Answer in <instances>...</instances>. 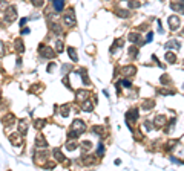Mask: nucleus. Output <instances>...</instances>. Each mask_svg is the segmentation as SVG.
<instances>
[{"label": "nucleus", "instance_id": "f257e3e1", "mask_svg": "<svg viewBox=\"0 0 184 171\" xmlns=\"http://www.w3.org/2000/svg\"><path fill=\"white\" fill-rule=\"evenodd\" d=\"M63 23L67 26V28H72V26H75L77 18H75V12H74V9H72V8L67 9V12L63 15Z\"/></svg>", "mask_w": 184, "mask_h": 171}, {"label": "nucleus", "instance_id": "f03ea898", "mask_svg": "<svg viewBox=\"0 0 184 171\" xmlns=\"http://www.w3.org/2000/svg\"><path fill=\"white\" fill-rule=\"evenodd\" d=\"M38 52H40V55H42L43 58H54V57H55V51H54L52 47H49V46H45V44H40Z\"/></svg>", "mask_w": 184, "mask_h": 171}, {"label": "nucleus", "instance_id": "7ed1b4c3", "mask_svg": "<svg viewBox=\"0 0 184 171\" xmlns=\"http://www.w3.org/2000/svg\"><path fill=\"white\" fill-rule=\"evenodd\" d=\"M71 130H74V132H77V133H85L86 132V124H85V121H81V119H74L72 122V125H71Z\"/></svg>", "mask_w": 184, "mask_h": 171}, {"label": "nucleus", "instance_id": "20e7f679", "mask_svg": "<svg viewBox=\"0 0 184 171\" xmlns=\"http://www.w3.org/2000/svg\"><path fill=\"white\" fill-rule=\"evenodd\" d=\"M138 115H140V112H138V108H131L127 113H126V122H127V125L129 124H134L135 121H138Z\"/></svg>", "mask_w": 184, "mask_h": 171}, {"label": "nucleus", "instance_id": "39448f33", "mask_svg": "<svg viewBox=\"0 0 184 171\" xmlns=\"http://www.w3.org/2000/svg\"><path fill=\"white\" fill-rule=\"evenodd\" d=\"M17 17V11L14 6H9V8H6V12H5V22H14Z\"/></svg>", "mask_w": 184, "mask_h": 171}, {"label": "nucleus", "instance_id": "423d86ee", "mask_svg": "<svg viewBox=\"0 0 184 171\" xmlns=\"http://www.w3.org/2000/svg\"><path fill=\"white\" fill-rule=\"evenodd\" d=\"M167 23H169V28L170 29H172V31H176V29H178L180 28V18L178 17H176V15H170L169 18H167Z\"/></svg>", "mask_w": 184, "mask_h": 171}, {"label": "nucleus", "instance_id": "0eeeda50", "mask_svg": "<svg viewBox=\"0 0 184 171\" xmlns=\"http://www.w3.org/2000/svg\"><path fill=\"white\" fill-rule=\"evenodd\" d=\"M9 141H11V144L12 145H22V133L20 132H17V133H11L9 134Z\"/></svg>", "mask_w": 184, "mask_h": 171}, {"label": "nucleus", "instance_id": "6e6552de", "mask_svg": "<svg viewBox=\"0 0 184 171\" xmlns=\"http://www.w3.org/2000/svg\"><path fill=\"white\" fill-rule=\"evenodd\" d=\"M121 73L124 75V77H134L135 72H137V69H135L134 66H124V67H121Z\"/></svg>", "mask_w": 184, "mask_h": 171}, {"label": "nucleus", "instance_id": "1a4fd4ad", "mask_svg": "<svg viewBox=\"0 0 184 171\" xmlns=\"http://www.w3.org/2000/svg\"><path fill=\"white\" fill-rule=\"evenodd\" d=\"M14 121H16V116L12 113H8L6 116H3V125L5 127H11L12 124H14Z\"/></svg>", "mask_w": 184, "mask_h": 171}, {"label": "nucleus", "instance_id": "9d476101", "mask_svg": "<svg viewBox=\"0 0 184 171\" xmlns=\"http://www.w3.org/2000/svg\"><path fill=\"white\" fill-rule=\"evenodd\" d=\"M36 145L38 147V148H46L48 147V142H46V139L43 138V134H37V138H36Z\"/></svg>", "mask_w": 184, "mask_h": 171}, {"label": "nucleus", "instance_id": "9b49d317", "mask_svg": "<svg viewBox=\"0 0 184 171\" xmlns=\"http://www.w3.org/2000/svg\"><path fill=\"white\" fill-rule=\"evenodd\" d=\"M65 2H66V0H54L52 6H54V9H55V12H61V11H63Z\"/></svg>", "mask_w": 184, "mask_h": 171}, {"label": "nucleus", "instance_id": "f8f14e48", "mask_svg": "<svg viewBox=\"0 0 184 171\" xmlns=\"http://www.w3.org/2000/svg\"><path fill=\"white\" fill-rule=\"evenodd\" d=\"M75 96H77L78 101H86L87 98L91 96V93L87 90H78V92H75Z\"/></svg>", "mask_w": 184, "mask_h": 171}, {"label": "nucleus", "instance_id": "ddd939ff", "mask_svg": "<svg viewBox=\"0 0 184 171\" xmlns=\"http://www.w3.org/2000/svg\"><path fill=\"white\" fill-rule=\"evenodd\" d=\"M36 159H34V162L37 163V165H43V162H42V159L43 160H46V153H42V151H38V153H36Z\"/></svg>", "mask_w": 184, "mask_h": 171}, {"label": "nucleus", "instance_id": "4468645a", "mask_svg": "<svg viewBox=\"0 0 184 171\" xmlns=\"http://www.w3.org/2000/svg\"><path fill=\"white\" fill-rule=\"evenodd\" d=\"M67 53H69V57H71V60L74 61V63H77V61H78V57H77V51H75V47L67 46Z\"/></svg>", "mask_w": 184, "mask_h": 171}, {"label": "nucleus", "instance_id": "2eb2a0df", "mask_svg": "<svg viewBox=\"0 0 184 171\" xmlns=\"http://www.w3.org/2000/svg\"><path fill=\"white\" fill-rule=\"evenodd\" d=\"M153 106H155L153 99H146V101L141 102V108H143V110H151V108H153Z\"/></svg>", "mask_w": 184, "mask_h": 171}, {"label": "nucleus", "instance_id": "dca6fc26", "mask_svg": "<svg viewBox=\"0 0 184 171\" xmlns=\"http://www.w3.org/2000/svg\"><path fill=\"white\" fill-rule=\"evenodd\" d=\"M18 132L22 134H26V132H28V122H26L25 119L18 121Z\"/></svg>", "mask_w": 184, "mask_h": 171}, {"label": "nucleus", "instance_id": "f3484780", "mask_svg": "<svg viewBox=\"0 0 184 171\" xmlns=\"http://www.w3.org/2000/svg\"><path fill=\"white\" fill-rule=\"evenodd\" d=\"M166 124V116L164 115H158L155 118V127H163Z\"/></svg>", "mask_w": 184, "mask_h": 171}, {"label": "nucleus", "instance_id": "a211bd4d", "mask_svg": "<svg viewBox=\"0 0 184 171\" xmlns=\"http://www.w3.org/2000/svg\"><path fill=\"white\" fill-rule=\"evenodd\" d=\"M54 157H55L57 162H65V160H66V159H65V154L60 151V148H55V150H54Z\"/></svg>", "mask_w": 184, "mask_h": 171}, {"label": "nucleus", "instance_id": "6ab92c4d", "mask_svg": "<svg viewBox=\"0 0 184 171\" xmlns=\"http://www.w3.org/2000/svg\"><path fill=\"white\" fill-rule=\"evenodd\" d=\"M129 40H131L132 43H143L141 42V35L137 32H132V34H129Z\"/></svg>", "mask_w": 184, "mask_h": 171}, {"label": "nucleus", "instance_id": "aec40b11", "mask_svg": "<svg viewBox=\"0 0 184 171\" xmlns=\"http://www.w3.org/2000/svg\"><path fill=\"white\" fill-rule=\"evenodd\" d=\"M14 46H16V51H17L18 53H23V52H25V46H23V42H22V40H20V38H17V40H16Z\"/></svg>", "mask_w": 184, "mask_h": 171}, {"label": "nucleus", "instance_id": "412c9836", "mask_svg": "<svg viewBox=\"0 0 184 171\" xmlns=\"http://www.w3.org/2000/svg\"><path fill=\"white\" fill-rule=\"evenodd\" d=\"M180 42H176V40H170V42L166 43V47L167 49H180Z\"/></svg>", "mask_w": 184, "mask_h": 171}, {"label": "nucleus", "instance_id": "4be33fe9", "mask_svg": "<svg viewBox=\"0 0 184 171\" xmlns=\"http://www.w3.org/2000/svg\"><path fill=\"white\" fill-rule=\"evenodd\" d=\"M34 127H36L37 130H42L45 125H46V119H34Z\"/></svg>", "mask_w": 184, "mask_h": 171}, {"label": "nucleus", "instance_id": "5701e85b", "mask_svg": "<svg viewBox=\"0 0 184 171\" xmlns=\"http://www.w3.org/2000/svg\"><path fill=\"white\" fill-rule=\"evenodd\" d=\"M69 108H71V106H69V104H65V106H61V110H60V115H61V116H63V118H67V115H69V113H71V110H69Z\"/></svg>", "mask_w": 184, "mask_h": 171}, {"label": "nucleus", "instance_id": "b1692460", "mask_svg": "<svg viewBox=\"0 0 184 171\" xmlns=\"http://www.w3.org/2000/svg\"><path fill=\"white\" fill-rule=\"evenodd\" d=\"M115 15H118V17H121V18H126V17L131 15V11H126V9H117V11H115Z\"/></svg>", "mask_w": 184, "mask_h": 171}, {"label": "nucleus", "instance_id": "393cba45", "mask_svg": "<svg viewBox=\"0 0 184 171\" xmlns=\"http://www.w3.org/2000/svg\"><path fill=\"white\" fill-rule=\"evenodd\" d=\"M81 108H83L85 112H91V110H92V102H91L89 99L83 101V106H81Z\"/></svg>", "mask_w": 184, "mask_h": 171}, {"label": "nucleus", "instance_id": "a878e982", "mask_svg": "<svg viewBox=\"0 0 184 171\" xmlns=\"http://www.w3.org/2000/svg\"><path fill=\"white\" fill-rule=\"evenodd\" d=\"M91 148H92V144L89 141H83V142H81V151H89Z\"/></svg>", "mask_w": 184, "mask_h": 171}, {"label": "nucleus", "instance_id": "bb28decb", "mask_svg": "<svg viewBox=\"0 0 184 171\" xmlns=\"http://www.w3.org/2000/svg\"><path fill=\"white\" fill-rule=\"evenodd\" d=\"M166 60H167V63L173 64L175 61H176V57H175V53H172V52H166Z\"/></svg>", "mask_w": 184, "mask_h": 171}, {"label": "nucleus", "instance_id": "cd10ccee", "mask_svg": "<svg viewBox=\"0 0 184 171\" xmlns=\"http://www.w3.org/2000/svg\"><path fill=\"white\" fill-rule=\"evenodd\" d=\"M63 49H65L63 42H61V40H57V42H55V51L60 53V52H63Z\"/></svg>", "mask_w": 184, "mask_h": 171}, {"label": "nucleus", "instance_id": "c85d7f7f", "mask_svg": "<svg viewBox=\"0 0 184 171\" xmlns=\"http://www.w3.org/2000/svg\"><path fill=\"white\" fill-rule=\"evenodd\" d=\"M141 3L138 2V0H129V8L131 9H135V8H140Z\"/></svg>", "mask_w": 184, "mask_h": 171}, {"label": "nucleus", "instance_id": "c756f323", "mask_svg": "<svg viewBox=\"0 0 184 171\" xmlns=\"http://www.w3.org/2000/svg\"><path fill=\"white\" fill-rule=\"evenodd\" d=\"M78 73L83 77V83L85 84H89V78H87V73H86V69H81V70H78Z\"/></svg>", "mask_w": 184, "mask_h": 171}, {"label": "nucleus", "instance_id": "7c9ffc66", "mask_svg": "<svg viewBox=\"0 0 184 171\" xmlns=\"http://www.w3.org/2000/svg\"><path fill=\"white\" fill-rule=\"evenodd\" d=\"M160 95H175V90L173 89H161V90H158Z\"/></svg>", "mask_w": 184, "mask_h": 171}, {"label": "nucleus", "instance_id": "2f4dec72", "mask_svg": "<svg viewBox=\"0 0 184 171\" xmlns=\"http://www.w3.org/2000/svg\"><path fill=\"white\" fill-rule=\"evenodd\" d=\"M94 162H95V160H94L92 156H85V157H83V163H85V165H92Z\"/></svg>", "mask_w": 184, "mask_h": 171}, {"label": "nucleus", "instance_id": "473e14b6", "mask_svg": "<svg viewBox=\"0 0 184 171\" xmlns=\"http://www.w3.org/2000/svg\"><path fill=\"white\" fill-rule=\"evenodd\" d=\"M92 132L97 133V134H103V133H104V128L100 127V125H95V127H92Z\"/></svg>", "mask_w": 184, "mask_h": 171}, {"label": "nucleus", "instance_id": "72a5a7b5", "mask_svg": "<svg viewBox=\"0 0 184 171\" xmlns=\"http://www.w3.org/2000/svg\"><path fill=\"white\" fill-rule=\"evenodd\" d=\"M137 53H138V47H135V46L129 47V55H131L132 58H134V57H137Z\"/></svg>", "mask_w": 184, "mask_h": 171}, {"label": "nucleus", "instance_id": "f704fd0d", "mask_svg": "<svg viewBox=\"0 0 184 171\" xmlns=\"http://www.w3.org/2000/svg\"><path fill=\"white\" fill-rule=\"evenodd\" d=\"M49 26H51V29L54 31V32H57V34H61V28L57 25V23H49Z\"/></svg>", "mask_w": 184, "mask_h": 171}, {"label": "nucleus", "instance_id": "c9c22d12", "mask_svg": "<svg viewBox=\"0 0 184 171\" xmlns=\"http://www.w3.org/2000/svg\"><path fill=\"white\" fill-rule=\"evenodd\" d=\"M176 144H178V141H176V139H173V141H169V142H167V147H166V150H167V151H170V150H172V148L176 145Z\"/></svg>", "mask_w": 184, "mask_h": 171}, {"label": "nucleus", "instance_id": "e433bc0d", "mask_svg": "<svg viewBox=\"0 0 184 171\" xmlns=\"http://www.w3.org/2000/svg\"><path fill=\"white\" fill-rule=\"evenodd\" d=\"M75 148H77V142H67L66 144V150H69V151H74Z\"/></svg>", "mask_w": 184, "mask_h": 171}, {"label": "nucleus", "instance_id": "4c0bfd02", "mask_svg": "<svg viewBox=\"0 0 184 171\" xmlns=\"http://www.w3.org/2000/svg\"><path fill=\"white\" fill-rule=\"evenodd\" d=\"M31 3L36 6V8H42L43 3H45V0H31Z\"/></svg>", "mask_w": 184, "mask_h": 171}, {"label": "nucleus", "instance_id": "58836bf2", "mask_svg": "<svg viewBox=\"0 0 184 171\" xmlns=\"http://www.w3.org/2000/svg\"><path fill=\"white\" fill-rule=\"evenodd\" d=\"M103 153H104V144H98L97 154H98V156H103Z\"/></svg>", "mask_w": 184, "mask_h": 171}, {"label": "nucleus", "instance_id": "ea45409f", "mask_svg": "<svg viewBox=\"0 0 184 171\" xmlns=\"http://www.w3.org/2000/svg\"><path fill=\"white\" fill-rule=\"evenodd\" d=\"M161 83L164 84V86H167L166 83H170V78L167 77V75H163V77H161Z\"/></svg>", "mask_w": 184, "mask_h": 171}, {"label": "nucleus", "instance_id": "a19ab883", "mask_svg": "<svg viewBox=\"0 0 184 171\" xmlns=\"http://www.w3.org/2000/svg\"><path fill=\"white\" fill-rule=\"evenodd\" d=\"M120 84H121V86H124V87H127V89L132 86V84H131V81H129V80H123V81H120Z\"/></svg>", "mask_w": 184, "mask_h": 171}, {"label": "nucleus", "instance_id": "79ce46f5", "mask_svg": "<svg viewBox=\"0 0 184 171\" xmlns=\"http://www.w3.org/2000/svg\"><path fill=\"white\" fill-rule=\"evenodd\" d=\"M8 8V3H6V0H0V11H3Z\"/></svg>", "mask_w": 184, "mask_h": 171}, {"label": "nucleus", "instance_id": "37998d69", "mask_svg": "<svg viewBox=\"0 0 184 171\" xmlns=\"http://www.w3.org/2000/svg\"><path fill=\"white\" fill-rule=\"evenodd\" d=\"M42 87H43L42 84H37V86L31 87V89H29V92H32V93H34V92H38V90H40V89H42Z\"/></svg>", "mask_w": 184, "mask_h": 171}, {"label": "nucleus", "instance_id": "c03bdc74", "mask_svg": "<svg viewBox=\"0 0 184 171\" xmlns=\"http://www.w3.org/2000/svg\"><path fill=\"white\" fill-rule=\"evenodd\" d=\"M43 167L45 168H54V167H55V162H48V163H45Z\"/></svg>", "mask_w": 184, "mask_h": 171}, {"label": "nucleus", "instance_id": "a18cd8bd", "mask_svg": "<svg viewBox=\"0 0 184 171\" xmlns=\"http://www.w3.org/2000/svg\"><path fill=\"white\" fill-rule=\"evenodd\" d=\"M5 55V47H3V42H0V57Z\"/></svg>", "mask_w": 184, "mask_h": 171}, {"label": "nucleus", "instance_id": "49530a36", "mask_svg": "<svg viewBox=\"0 0 184 171\" xmlns=\"http://www.w3.org/2000/svg\"><path fill=\"white\" fill-rule=\"evenodd\" d=\"M54 67H55V63H51L49 66H48V72H52V70H54Z\"/></svg>", "mask_w": 184, "mask_h": 171}, {"label": "nucleus", "instance_id": "de8ad7c7", "mask_svg": "<svg viewBox=\"0 0 184 171\" xmlns=\"http://www.w3.org/2000/svg\"><path fill=\"white\" fill-rule=\"evenodd\" d=\"M153 38V34L151 32V34H147V38H146V42H151V40Z\"/></svg>", "mask_w": 184, "mask_h": 171}, {"label": "nucleus", "instance_id": "09e8293b", "mask_svg": "<svg viewBox=\"0 0 184 171\" xmlns=\"http://www.w3.org/2000/svg\"><path fill=\"white\" fill-rule=\"evenodd\" d=\"M20 26H25L26 25V18H22V20H20V23H18Z\"/></svg>", "mask_w": 184, "mask_h": 171}, {"label": "nucleus", "instance_id": "8fccbe9b", "mask_svg": "<svg viewBox=\"0 0 184 171\" xmlns=\"http://www.w3.org/2000/svg\"><path fill=\"white\" fill-rule=\"evenodd\" d=\"M71 69V66H67V64H65L63 66V72H66V70H69Z\"/></svg>", "mask_w": 184, "mask_h": 171}, {"label": "nucleus", "instance_id": "3c124183", "mask_svg": "<svg viewBox=\"0 0 184 171\" xmlns=\"http://www.w3.org/2000/svg\"><path fill=\"white\" fill-rule=\"evenodd\" d=\"M22 34H29V29H28V28H23V29H22Z\"/></svg>", "mask_w": 184, "mask_h": 171}, {"label": "nucleus", "instance_id": "603ef678", "mask_svg": "<svg viewBox=\"0 0 184 171\" xmlns=\"http://www.w3.org/2000/svg\"><path fill=\"white\" fill-rule=\"evenodd\" d=\"M0 95H2V90H0Z\"/></svg>", "mask_w": 184, "mask_h": 171}, {"label": "nucleus", "instance_id": "864d4df0", "mask_svg": "<svg viewBox=\"0 0 184 171\" xmlns=\"http://www.w3.org/2000/svg\"><path fill=\"white\" fill-rule=\"evenodd\" d=\"M183 35H184V31H183Z\"/></svg>", "mask_w": 184, "mask_h": 171}]
</instances>
